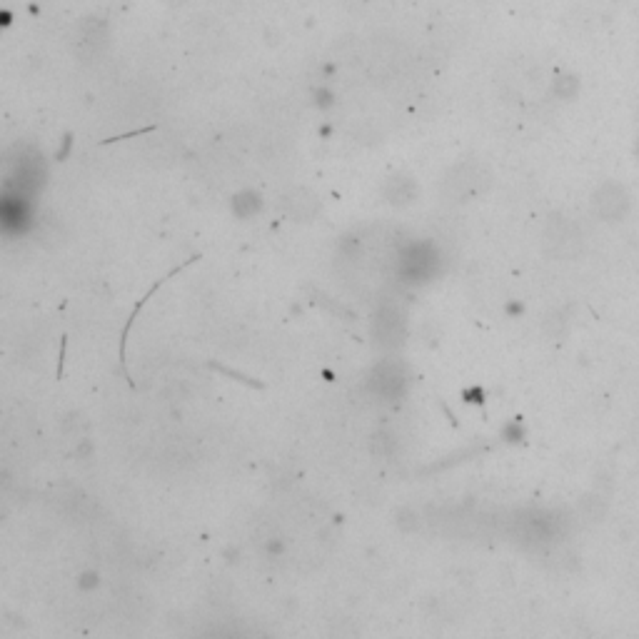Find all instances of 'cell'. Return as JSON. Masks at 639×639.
Wrapping results in <instances>:
<instances>
[{
  "label": "cell",
  "instance_id": "obj_1",
  "mask_svg": "<svg viewBox=\"0 0 639 639\" xmlns=\"http://www.w3.org/2000/svg\"><path fill=\"white\" fill-rule=\"evenodd\" d=\"M597 208H600V213L605 215V218L622 220L627 210H630V198H627V193L620 185H607V188L597 195Z\"/></svg>",
  "mask_w": 639,
  "mask_h": 639
}]
</instances>
